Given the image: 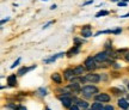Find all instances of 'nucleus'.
Here are the masks:
<instances>
[{"instance_id":"6","label":"nucleus","mask_w":129,"mask_h":110,"mask_svg":"<svg viewBox=\"0 0 129 110\" xmlns=\"http://www.w3.org/2000/svg\"><path fill=\"white\" fill-rule=\"evenodd\" d=\"M80 34L84 38H88V37H92L93 34H92V28L91 25H84L81 29H80Z\"/></svg>"},{"instance_id":"32","label":"nucleus","mask_w":129,"mask_h":110,"mask_svg":"<svg viewBox=\"0 0 129 110\" xmlns=\"http://www.w3.org/2000/svg\"><path fill=\"white\" fill-rule=\"evenodd\" d=\"M16 110H28L25 106H23V105H17V109Z\"/></svg>"},{"instance_id":"9","label":"nucleus","mask_w":129,"mask_h":110,"mask_svg":"<svg viewBox=\"0 0 129 110\" xmlns=\"http://www.w3.org/2000/svg\"><path fill=\"white\" fill-rule=\"evenodd\" d=\"M74 77H75V75H74L73 68H66L63 71V78L66 79V80H69V81H71Z\"/></svg>"},{"instance_id":"39","label":"nucleus","mask_w":129,"mask_h":110,"mask_svg":"<svg viewBox=\"0 0 129 110\" xmlns=\"http://www.w3.org/2000/svg\"><path fill=\"white\" fill-rule=\"evenodd\" d=\"M127 99H128V101H129V95H128V96H127Z\"/></svg>"},{"instance_id":"43","label":"nucleus","mask_w":129,"mask_h":110,"mask_svg":"<svg viewBox=\"0 0 129 110\" xmlns=\"http://www.w3.org/2000/svg\"><path fill=\"white\" fill-rule=\"evenodd\" d=\"M128 30H129V28H128Z\"/></svg>"},{"instance_id":"37","label":"nucleus","mask_w":129,"mask_h":110,"mask_svg":"<svg viewBox=\"0 0 129 110\" xmlns=\"http://www.w3.org/2000/svg\"><path fill=\"white\" fill-rule=\"evenodd\" d=\"M121 1H124V3H129V0H121Z\"/></svg>"},{"instance_id":"28","label":"nucleus","mask_w":129,"mask_h":110,"mask_svg":"<svg viewBox=\"0 0 129 110\" xmlns=\"http://www.w3.org/2000/svg\"><path fill=\"white\" fill-rule=\"evenodd\" d=\"M69 110H80V108H79V106L75 104V105H72V106H71V108H69Z\"/></svg>"},{"instance_id":"16","label":"nucleus","mask_w":129,"mask_h":110,"mask_svg":"<svg viewBox=\"0 0 129 110\" xmlns=\"http://www.w3.org/2000/svg\"><path fill=\"white\" fill-rule=\"evenodd\" d=\"M51 80L56 84H61L62 82V78H61V74L59 73H53L51 74Z\"/></svg>"},{"instance_id":"31","label":"nucleus","mask_w":129,"mask_h":110,"mask_svg":"<svg viewBox=\"0 0 129 110\" xmlns=\"http://www.w3.org/2000/svg\"><path fill=\"white\" fill-rule=\"evenodd\" d=\"M123 56H124V60L129 64V51H128V53H125V54L123 55Z\"/></svg>"},{"instance_id":"21","label":"nucleus","mask_w":129,"mask_h":110,"mask_svg":"<svg viewBox=\"0 0 129 110\" xmlns=\"http://www.w3.org/2000/svg\"><path fill=\"white\" fill-rule=\"evenodd\" d=\"M110 92H112L114 95H116V96H118V95H122V90L121 89H117V87H111L110 89Z\"/></svg>"},{"instance_id":"41","label":"nucleus","mask_w":129,"mask_h":110,"mask_svg":"<svg viewBox=\"0 0 129 110\" xmlns=\"http://www.w3.org/2000/svg\"><path fill=\"white\" fill-rule=\"evenodd\" d=\"M42 1H48V0H42Z\"/></svg>"},{"instance_id":"15","label":"nucleus","mask_w":129,"mask_h":110,"mask_svg":"<svg viewBox=\"0 0 129 110\" xmlns=\"http://www.w3.org/2000/svg\"><path fill=\"white\" fill-rule=\"evenodd\" d=\"M117 105L120 106L121 109H128L129 108L128 99H125V98H120V99L117 101Z\"/></svg>"},{"instance_id":"40","label":"nucleus","mask_w":129,"mask_h":110,"mask_svg":"<svg viewBox=\"0 0 129 110\" xmlns=\"http://www.w3.org/2000/svg\"><path fill=\"white\" fill-rule=\"evenodd\" d=\"M127 86H128V90H129V82H128V85H127Z\"/></svg>"},{"instance_id":"27","label":"nucleus","mask_w":129,"mask_h":110,"mask_svg":"<svg viewBox=\"0 0 129 110\" xmlns=\"http://www.w3.org/2000/svg\"><path fill=\"white\" fill-rule=\"evenodd\" d=\"M117 5H118V7H121V6H122V7H125V6H127V5H128V3H124V1H118V3H117Z\"/></svg>"},{"instance_id":"22","label":"nucleus","mask_w":129,"mask_h":110,"mask_svg":"<svg viewBox=\"0 0 129 110\" xmlns=\"http://www.w3.org/2000/svg\"><path fill=\"white\" fill-rule=\"evenodd\" d=\"M112 31H114V30H111V29H108V30H99L94 36L97 37V36H99V35H104V34H112Z\"/></svg>"},{"instance_id":"34","label":"nucleus","mask_w":129,"mask_h":110,"mask_svg":"<svg viewBox=\"0 0 129 110\" xmlns=\"http://www.w3.org/2000/svg\"><path fill=\"white\" fill-rule=\"evenodd\" d=\"M129 17V12L128 13H125V14H123V16H121V18H128Z\"/></svg>"},{"instance_id":"42","label":"nucleus","mask_w":129,"mask_h":110,"mask_svg":"<svg viewBox=\"0 0 129 110\" xmlns=\"http://www.w3.org/2000/svg\"><path fill=\"white\" fill-rule=\"evenodd\" d=\"M90 110H92V109H90Z\"/></svg>"},{"instance_id":"2","label":"nucleus","mask_w":129,"mask_h":110,"mask_svg":"<svg viewBox=\"0 0 129 110\" xmlns=\"http://www.w3.org/2000/svg\"><path fill=\"white\" fill-rule=\"evenodd\" d=\"M84 66H85L86 71H90V72L94 71L98 67L97 66V61L94 60V56H87L85 59V61H84Z\"/></svg>"},{"instance_id":"1","label":"nucleus","mask_w":129,"mask_h":110,"mask_svg":"<svg viewBox=\"0 0 129 110\" xmlns=\"http://www.w3.org/2000/svg\"><path fill=\"white\" fill-rule=\"evenodd\" d=\"M98 87L94 86V85H85V86L81 87V93H83L85 97H92L98 95Z\"/></svg>"},{"instance_id":"4","label":"nucleus","mask_w":129,"mask_h":110,"mask_svg":"<svg viewBox=\"0 0 129 110\" xmlns=\"http://www.w3.org/2000/svg\"><path fill=\"white\" fill-rule=\"evenodd\" d=\"M85 79H86V81L91 82V84H97V82H99L102 80L101 75L97 73H93V72H90L88 74H86V75H85Z\"/></svg>"},{"instance_id":"26","label":"nucleus","mask_w":129,"mask_h":110,"mask_svg":"<svg viewBox=\"0 0 129 110\" xmlns=\"http://www.w3.org/2000/svg\"><path fill=\"white\" fill-rule=\"evenodd\" d=\"M51 24H54V20H50V22H48L47 24H44V25L42 26V29H43V30H44V29H48V28L50 26Z\"/></svg>"},{"instance_id":"24","label":"nucleus","mask_w":129,"mask_h":110,"mask_svg":"<svg viewBox=\"0 0 129 110\" xmlns=\"http://www.w3.org/2000/svg\"><path fill=\"white\" fill-rule=\"evenodd\" d=\"M20 61H22V59H20V58H18V59L16 60V61H14L13 64L11 65V68H14V67H16V66H18V65L20 64Z\"/></svg>"},{"instance_id":"11","label":"nucleus","mask_w":129,"mask_h":110,"mask_svg":"<svg viewBox=\"0 0 129 110\" xmlns=\"http://www.w3.org/2000/svg\"><path fill=\"white\" fill-rule=\"evenodd\" d=\"M34 68H36V65H34V66H31V67H26V66H23L22 68L18 69V72H17V75L22 77V75L26 74L29 71H31V69H34Z\"/></svg>"},{"instance_id":"17","label":"nucleus","mask_w":129,"mask_h":110,"mask_svg":"<svg viewBox=\"0 0 129 110\" xmlns=\"http://www.w3.org/2000/svg\"><path fill=\"white\" fill-rule=\"evenodd\" d=\"M110 14V12L109 11H106V10H101V11H98L96 13V18H101V17H105V16H109Z\"/></svg>"},{"instance_id":"25","label":"nucleus","mask_w":129,"mask_h":110,"mask_svg":"<svg viewBox=\"0 0 129 110\" xmlns=\"http://www.w3.org/2000/svg\"><path fill=\"white\" fill-rule=\"evenodd\" d=\"M122 31H123V30H122V28H116V29H114L112 34H114V35H120Z\"/></svg>"},{"instance_id":"13","label":"nucleus","mask_w":129,"mask_h":110,"mask_svg":"<svg viewBox=\"0 0 129 110\" xmlns=\"http://www.w3.org/2000/svg\"><path fill=\"white\" fill-rule=\"evenodd\" d=\"M7 84H9V86H17V75L16 74H11L7 77Z\"/></svg>"},{"instance_id":"19","label":"nucleus","mask_w":129,"mask_h":110,"mask_svg":"<svg viewBox=\"0 0 129 110\" xmlns=\"http://www.w3.org/2000/svg\"><path fill=\"white\" fill-rule=\"evenodd\" d=\"M73 43L75 44V46H83V43H85V40H83V38H79V37H74L73 38Z\"/></svg>"},{"instance_id":"23","label":"nucleus","mask_w":129,"mask_h":110,"mask_svg":"<svg viewBox=\"0 0 129 110\" xmlns=\"http://www.w3.org/2000/svg\"><path fill=\"white\" fill-rule=\"evenodd\" d=\"M37 92H40L41 96H47V89H44V87H40L37 90Z\"/></svg>"},{"instance_id":"10","label":"nucleus","mask_w":129,"mask_h":110,"mask_svg":"<svg viewBox=\"0 0 129 110\" xmlns=\"http://www.w3.org/2000/svg\"><path fill=\"white\" fill-rule=\"evenodd\" d=\"M79 53H80V46H75V44H74V46L66 53V55H67L68 58H72L73 55H77V54H79Z\"/></svg>"},{"instance_id":"18","label":"nucleus","mask_w":129,"mask_h":110,"mask_svg":"<svg viewBox=\"0 0 129 110\" xmlns=\"http://www.w3.org/2000/svg\"><path fill=\"white\" fill-rule=\"evenodd\" d=\"M91 109L92 110H103L104 109V106L102 105L101 102H94L92 104V106H91Z\"/></svg>"},{"instance_id":"14","label":"nucleus","mask_w":129,"mask_h":110,"mask_svg":"<svg viewBox=\"0 0 129 110\" xmlns=\"http://www.w3.org/2000/svg\"><path fill=\"white\" fill-rule=\"evenodd\" d=\"M64 55H66V53H59V54L54 55V56H50L49 59H44V60H43V62H44V64H50V62L56 61V59H57V58H62V56H64Z\"/></svg>"},{"instance_id":"7","label":"nucleus","mask_w":129,"mask_h":110,"mask_svg":"<svg viewBox=\"0 0 129 110\" xmlns=\"http://www.w3.org/2000/svg\"><path fill=\"white\" fill-rule=\"evenodd\" d=\"M111 97L108 95V93H98L94 96V101L96 102H101V103H108V102H110Z\"/></svg>"},{"instance_id":"33","label":"nucleus","mask_w":129,"mask_h":110,"mask_svg":"<svg viewBox=\"0 0 129 110\" xmlns=\"http://www.w3.org/2000/svg\"><path fill=\"white\" fill-rule=\"evenodd\" d=\"M10 20V18H6V19H3V20H1V25H4L5 23H6V22H9Z\"/></svg>"},{"instance_id":"36","label":"nucleus","mask_w":129,"mask_h":110,"mask_svg":"<svg viewBox=\"0 0 129 110\" xmlns=\"http://www.w3.org/2000/svg\"><path fill=\"white\" fill-rule=\"evenodd\" d=\"M110 1H114V3H118L120 0H110Z\"/></svg>"},{"instance_id":"29","label":"nucleus","mask_w":129,"mask_h":110,"mask_svg":"<svg viewBox=\"0 0 129 110\" xmlns=\"http://www.w3.org/2000/svg\"><path fill=\"white\" fill-rule=\"evenodd\" d=\"M91 4H93V0H87V1H85L83 4V6H86V5H91Z\"/></svg>"},{"instance_id":"30","label":"nucleus","mask_w":129,"mask_h":110,"mask_svg":"<svg viewBox=\"0 0 129 110\" xmlns=\"http://www.w3.org/2000/svg\"><path fill=\"white\" fill-rule=\"evenodd\" d=\"M103 110H114V106L112 105H105Z\"/></svg>"},{"instance_id":"5","label":"nucleus","mask_w":129,"mask_h":110,"mask_svg":"<svg viewBox=\"0 0 129 110\" xmlns=\"http://www.w3.org/2000/svg\"><path fill=\"white\" fill-rule=\"evenodd\" d=\"M59 99L61 101V103H62V105L64 106V108H71L72 106V103H73V98L71 96H66V95H60L59 96Z\"/></svg>"},{"instance_id":"20","label":"nucleus","mask_w":129,"mask_h":110,"mask_svg":"<svg viewBox=\"0 0 129 110\" xmlns=\"http://www.w3.org/2000/svg\"><path fill=\"white\" fill-rule=\"evenodd\" d=\"M104 49L105 50H112V41L111 40H108L104 43Z\"/></svg>"},{"instance_id":"12","label":"nucleus","mask_w":129,"mask_h":110,"mask_svg":"<svg viewBox=\"0 0 129 110\" xmlns=\"http://www.w3.org/2000/svg\"><path fill=\"white\" fill-rule=\"evenodd\" d=\"M73 103H77V105L81 109H87L88 108V103L86 101H83V99H77V98H73Z\"/></svg>"},{"instance_id":"35","label":"nucleus","mask_w":129,"mask_h":110,"mask_svg":"<svg viewBox=\"0 0 129 110\" xmlns=\"http://www.w3.org/2000/svg\"><path fill=\"white\" fill-rule=\"evenodd\" d=\"M56 7H57V6H56V5L54 4V5H51V6H50V10H55Z\"/></svg>"},{"instance_id":"3","label":"nucleus","mask_w":129,"mask_h":110,"mask_svg":"<svg viewBox=\"0 0 129 110\" xmlns=\"http://www.w3.org/2000/svg\"><path fill=\"white\" fill-rule=\"evenodd\" d=\"M110 59V54H109V51L108 50H103V51H98L96 55H94V60H96L97 62H106L108 60Z\"/></svg>"},{"instance_id":"8","label":"nucleus","mask_w":129,"mask_h":110,"mask_svg":"<svg viewBox=\"0 0 129 110\" xmlns=\"http://www.w3.org/2000/svg\"><path fill=\"white\" fill-rule=\"evenodd\" d=\"M73 71H74V75L75 77H83V74L85 73L86 68H85V66H83V65H78V66H75L73 68Z\"/></svg>"},{"instance_id":"38","label":"nucleus","mask_w":129,"mask_h":110,"mask_svg":"<svg viewBox=\"0 0 129 110\" xmlns=\"http://www.w3.org/2000/svg\"><path fill=\"white\" fill-rule=\"evenodd\" d=\"M44 110H50V109H49V108H46V109H44Z\"/></svg>"}]
</instances>
